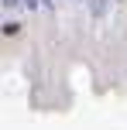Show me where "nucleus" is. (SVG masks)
<instances>
[{
	"label": "nucleus",
	"mask_w": 127,
	"mask_h": 130,
	"mask_svg": "<svg viewBox=\"0 0 127 130\" xmlns=\"http://www.w3.org/2000/svg\"><path fill=\"white\" fill-rule=\"evenodd\" d=\"M24 7H31V10H38V7H52V0H24Z\"/></svg>",
	"instance_id": "nucleus-1"
},
{
	"label": "nucleus",
	"mask_w": 127,
	"mask_h": 130,
	"mask_svg": "<svg viewBox=\"0 0 127 130\" xmlns=\"http://www.w3.org/2000/svg\"><path fill=\"white\" fill-rule=\"evenodd\" d=\"M4 7H14V4H24V0H0Z\"/></svg>",
	"instance_id": "nucleus-2"
}]
</instances>
